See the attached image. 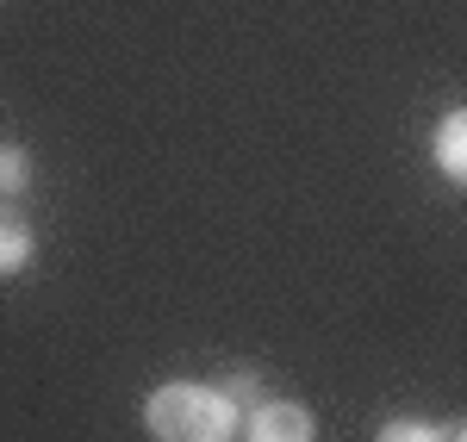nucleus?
Here are the masks:
<instances>
[{
    "label": "nucleus",
    "mask_w": 467,
    "mask_h": 442,
    "mask_svg": "<svg viewBox=\"0 0 467 442\" xmlns=\"http://www.w3.org/2000/svg\"><path fill=\"white\" fill-rule=\"evenodd\" d=\"M449 442H467V417H462V424H455V430H449Z\"/></svg>",
    "instance_id": "6e6552de"
},
{
    "label": "nucleus",
    "mask_w": 467,
    "mask_h": 442,
    "mask_svg": "<svg viewBox=\"0 0 467 442\" xmlns=\"http://www.w3.org/2000/svg\"><path fill=\"white\" fill-rule=\"evenodd\" d=\"M26 187H32V149L0 144V200H19Z\"/></svg>",
    "instance_id": "423d86ee"
},
{
    "label": "nucleus",
    "mask_w": 467,
    "mask_h": 442,
    "mask_svg": "<svg viewBox=\"0 0 467 442\" xmlns=\"http://www.w3.org/2000/svg\"><path fill=\"white\" fill-rule=\"evenodd\" d=\"M431 162H436V175H442V181L467 187V107H455V112H442V118H436Z\"/></svg>",
    "instance_id": "7ed1b4c3"
},
{
    "label": "nucleus",
    "mask_w": 467,
    "mask_h": 442,
    "mask_svg": "<svg viewBox=\"0 0 467 442\" xmlns=\"http://www.w3.org/2000/svg\"><path fill=\"white\" fill-rule=\"evenodd\" d=\"M37 237H32V219L19 212V200H0V281L6 274H19L26 262H32Z\"/></svg>",
    "instance_id": "20e7f679"
},
{
    "label": "nucleus",
    "mask_w": 467,
    "mask_h": 442,
    "mask_svg": "<svg viewBox=\"0 0 467 442\" xmlns=\"http://www.w3.org/2000/svg\"><path fill=\"white\" fill-rule=\"evenodd\" d=\"M213 386H218V393H224L237 411H255L262 399H268V393H262V374H255V368H224Z\"/></svg>",
    "instance_id": "39448f33"
},
{
    "label": "nucleus",
    "mask_w": 467,
    "mask_h": 442,
    "mask_svg": "<svg viewBox=\"0 0 467 442\" xmlns=\"http://www.w3.org/2000/svg\"><path fill=\"white\" fill-rule=\"evenodd\" d=\"M374 442H449V430L431 424V417H387L374 430Z\"/></svg>",
    "instance_id": "0eeeda50"
},
{
    "label": "nucleus",
    "mask_w": 467,
    "mask_h": 442,
    "mask_svg": "<svg viewBox=\"0 0 467 442\" xmlns=\"http://www.w3.org/2000/svg\"><path fill=\"white\" fill-rule=\"evenodd\" d=\"M244 442H318V417L299 399H262L244 411Z\"/></svg>",
    "instance_id": "f03ea898"
},
{
    "label": "nucleus",
    "mask_w": 467,
    "mask_h": 442,
    "mask_svg": "<svg viewBox=\"0 0 467 442\" xmlns=\"http://www.w3.org/2000/svg\"><path fill=\"white\" fill-rule=\"evenodd\" d=\"M144 430L156 442H237L244 411L206 380H169L144 399Z\"/></svg>",
    "instance_id": "f257e3e1"
}]
</instances>
